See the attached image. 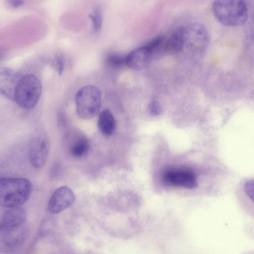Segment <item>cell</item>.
Instances as JSON below:
<instances>
[{"label": "cell", "instance_id": "1", "mask_svg": "<svg viewBox=\"0 0 254 254\" xmlns=\"http://www.w3.org/2000/svg\"><path fill=\"white\" fill-rule=\"evenodd\" d=\"M28 234L25 209L21 206L7 208L0 217V242L7 247H17Z\"/></svg>", "mask_w": 254, "mask_h": 254}, {"label": "cell", "instance_id": "2", "mask_svg": "<svg viewBox=\"0 0 254 254\" xmlns=\"http://www.w3.org/2000/svg\"><path fill=\"white\" fill-rule=\"evenodd\" d=\"M31 190V183L25 178L0 179V206H21L28 199Z\"/></svg>", "mask_w": 254, "mask_h": 254}, {"label": "cell", "instance_id": "3", "mask_svg": "<svg viewBox=\"0 0 254 254\" xmlns=\"http://www.w3.org/2000/svg\"><path fill=\"white\" fill-rule=\"evenodd\" d=\"M213 13L222 24L237 26L244 23L248 16V8L243 0H216L212 4Z\"/></svg>", "mask_w": 254, "mask_h": 254}, {"label": "cell", "instance_id": "4", "mask_svg": "<svg viewBox=\"0 0 254 254\" xmlns=\"http://www.w3.org/2000/svg\"><path fill=\"white\" fill-rule=\"evenodd\" d=\"M42 92V86L38 78L33 74H27L19 78L13 100L21 108L31 109L39 102Z\"/></svg>", "mask_w": 254, "mask_h": 254}, {"label": "cell", "instance_id": "5", "mask_svg": "<svg viewBox=\"0 0 254 254\" xmlns=\"http://www.w3.org/2000/svg\"><path fill=\"white\" fill-rule=\"evenodd\" d=\"M75 102L78 116L83 120L92 119L99 113L101 107V92L94 85H85L77 91Z\"/></svg>", "mask_w": 254, "mask_h": 254}, {"label": "cell", "instance_id": "6", "mask_svg": "<svg viewBox=\"0 0 254 254\" xmlns=\"http://www.w3.org/2000/svg\"><path fill=\"white\" fill-rule=\"evenodd\" d=\"M184 49L194 52L204 51L207 47L209 36L206 28L198 23L182 26Z\"/></svg>", "mask_w": 254, "mask_h": 254}, {"label": "cell", "instance_id": "7", "mask_svg": "<svg viewBox=\"0 0 254 254\" xmlns=\"http://www.w3.org/2000/svg\"><path fill=\"white\" fill-rule=\"evenodd\" d=\"M49 147V141L46 133L41 130L36 132L30 141L29 147V159L33 168L39 169L45 164Z\"/></svg>", "mask_w": 254, "mask_h": 254}, {"label": "cell", "instance_id": "8", "mask_svg": "<svg viewBox=\"0 0 254 254\" xmlns=\"http://www.w3.org/2000/svg\"><path fill=\"white\" fill-rule=\"evenodd\" d=\"M75 200V194L70 188L65 186L60 187L51 196L48 202V210L51 214L59 213L71 206Z\"/></svg>", "mask_w": 254, "mask_h": 254}, {"label": "cell", "instance_id": "9", "mask_svg": "<svg viewBox=\"0 0 254 254\" xmlns=\"http://www.w3.org/2000/svg\"><path fill=\"white\" fill-rule=\"evenodd\" d=\"M163 180L168 185L189 189H194L197 185L195 175L186 170H168L165 173Z\"/></svg>", "mask_w": 254, "mask_h": 254}, {"label": "cell", "instance_id": "10", "mask_svg": "<svg viewBox=\"0 0 254 254\" xmlns=\"http://www.w3.org/2000/svg\"><path fill=\"white\" fill-rule=\"evenodd\" d=\"M65 145L69 152L74 157H80L88 152L89 144L86 136L78 131L67 133L65 137Z\"/></svg>", "mask_w": 254, "mask_h": 254}, {"label": "cell", "instance_id": "11", "mask_svg": "<svg viewBox=\"0 0 254 254\" xmlns=\"http://www.w3.org/2000/svg\"><path fill=\"white\" fill-rule=\"evenodd\" d=\"M153 57V53L144 45L133 50L127 56V65L132 69L140 70L149 64Z\"/></svg>", "mask_w": 254, "mask_h": 254}, {"label": "cell", "instance_id": "12", "mask_svg": "<svg viewBox=\"0 0 254 254\" xmlns=\"http://www.w3.org/2000/svg\"><path fill=\"white\" fill-rule=\"evenodd\" d=\"M20 78L12 69L0 67V95L13 100L14 90Z\"/></svg>", "mask_w": 254, "mask_h": 254}, {"label": "cell", "instance_id": "13", "mask_svg": "<svg viewBox=\"0 0 254 254\" xmlns=\"http://www.w3.org/2000/svg\"><path fill=\"white\" fill-rule=\"evenodd\" d=\"M98 127L100 132L104 135L110 136L116 128V122L111 112L105 109L98 116Z\"/></svg>", "mask_w": 254, "mask_h": 254}, {"label": "cell", "instance_id": "14", "mask_svg": "<svg viewBox=\"0 0 254 254\" xmlns=\"http://www.w3.org/2000/svg\"><path fill=\"white\" fill-rule=\"evenodd\" d=\"M164 50L170 54H176L184 49L182 26L176 29L164 43Z\"/></svg>", "mask_w": 254, "mask_h": 254}, {"label": "cell", "instance_id": "15", "mask_svg": "<svg viewBox=\"0 0 254 254\" xmlns=\"http://www.w3.org/2000/svg\"><path fill=\"white\" fill-rule=\"evenodd\" d=\"M106 62L114 69L121 68L127 65V56L120 54H112L107 57Z\"/></svg>", "mask_w": 254, "mask_h": 254}, {"label": "cell", "instance_id": "16", "mask_svg": "<svg viewBox=\"0 0 254 254\" xmlns=\"http://www.w3.org/2000/svg\"><path fill=\"white\" fill-rule=\"evenodd\" d=\"M89 17L92 21L93 30L95 32H99L102 25V14L101 9L96 8L89 15Z\"/></svg>", "mask_w": 254, "mask_h": 254}, {"label": "cell", "instance_id": "17", "mask_svg": "<svg viewBox=\"0 0 254 254\" xmlns=\"http://www.w3.org/2000/svg\"><path fill=\"white\" fill-rule=\"evenodd\" d=\"M149 111L152 116H157L161 113V106L157 100L153 99L151 101L149 105Z\"/></svg>", "mask_w": 254, "mask_h": 254}, {"label": "cell", "instance_id": "18", "mask_svg": "<svg viewBox=\"0 0 254 254\" xmlns=\"http://www.w3.org/2000/svg\"><path fill=\"white\" fill-rule=\"evenodd\" d=\"M244 190L250 198L253 201L254 200V181L249 180L247 181L244 185Z\"/></svg>", "mask_w": 254, "mask_h": 254}, {"label": "cell", "instance_id": "19", "mask_svg": "<svg viewBox=\"0 0 254 254\" xmlns=\"http://www.w3.org/2000/svg\"><path fill=\"white\" fill-rule=\"evenodd\" d=\"M56 65L57 70L60 75H62L64 65V61L63 56L59 55L56 58Z\"/></svg>", "mask_w": 254, "mask_h": 254}, {"label": "cell", "instance_id": "20", "mask_svg": "<svg viewBox=\"0 0 254 254\" xmlns=\"http://www.w3.org/2000/svg\"><path fill=\"white\" fill-rule=\"evenodd\" d=\"M24 1L22 0H8L7 4L12 8H17L23 4Z\"/></svg>", "mask_w": 254, "mask_h": 254}]
</instances>
